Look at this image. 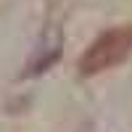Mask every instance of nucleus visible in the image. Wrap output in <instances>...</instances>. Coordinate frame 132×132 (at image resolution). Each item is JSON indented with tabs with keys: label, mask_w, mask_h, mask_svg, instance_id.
Masks as SVG:
<instances>
[{
	"label": "nucleus",
	"mask_w": 132,
	"mask_h": 132,
	"mask_svg": "<svg viewBox=\"0 0 132 132\" xmlns=\"http://www.w3.org/2000/svg\"><path fill=\"white\" fill-rule=\"evenodd\" d=\"M132 53V27H116L98 37L79 58V74L93 77L122 63Z\"/></svg>",
	"instance_id": "nucleus-1"
}]
</instances>
